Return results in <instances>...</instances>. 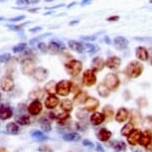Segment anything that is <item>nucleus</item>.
<instances>
[{
  "mask_svg": "<svg viewBox=\"0 0 152 152\" xmlns=\"http://www.w3.org/2000/svg\"><path fill=\"white\" fill-rule=\"evenodd\" d=\"M143 65L138 61H132L128 63L125 68V75L129 79H137L141 76L143 72Z\"/></svg>",
  "mask_w": 152,
  "mask_h": 152,
  "instance_id": "1",
  "label": "nucleus"
},
{
  "mask_svg": "<svg viewBox=\"0 0 152 152\" xmlns=\"http://www.w3.org/2000/svg\"><path fill=\"white\" fill-rule=\"evenodd\" d=\"M83 70V63L79 60H71L66 64V71L72 77H78Z\"/></svg>",
  "mask_w": 152,
  "mask_h": 152,
  "instance_id": "2",
  "label": "nucleus"
},
{
  "mask_svg": "<svg viewBox=\"0 0 152 152\" xmlns=\"http://www.w3.org/2000/svg\"><path fill=\"white\" fill-rule=\"evenodd\" d=\"M104 84L107 86L110 91H113L118 88L119 85H120V81H119V78L115 74L110 73V74H107V76L104 77Z\"/></svg>",
  "mask_w": 152,
  "mask_h": 152,
  "instance_id": "3",
  "label": "nucleus"
},
{
  "mask_svg": "<svg viewBox=\"0 0 152 152\" xmlns=\"http://www.w3.org/2000/svg\"><path fill=\"white\" fill-rule=\"evenodd\" d=\"M72 91V82L68 80H62L57 83L56 94L61 96H67Z\"/></svg>",
  "mask_w": 152,
  "mask_h": 152,
  "instance_id": "4",
  "label": "nucleus"
},
{
  "mask_svg": "<svg viewBox=\"0 0 152 152\" xmlns=\"http://www.w3.org/2000/svg\"><path fill=\"white\" fill-rule=\"evenodd\" d=\"M35 70H36V65H35L34 60H32L31 58H27V59L23 60L22 64H21V71L25 76L33 75Z\"/></svg>",
  "mask_w": 152,
  "mask_h": 152,
  "instance_id": "5",
  "label": "nucleus"
},
{
  "mask_svg": "<svg viewBox=\"0 0 152 152\" xmlns=\"http://www.w3.org/2000/svg\"><path fill=\"white\" fill-rule=\"evenodd\" d=\"M83 85L86 87H93L96 84V72L93 70H87L83 74Z\"/></svg>",
  "mask_w": 152,
  "mask_h": 152,
  "instance_id": "6",
  "label": "nucleus"
},
{
  "mask_svg": "<svg viewBox=\"0 0 152 152\" xmlns=\"http://www.w3.org/2000/svg\"><path fill=\"white\" fill-rule=\"evenodd\" d=\"M0 88L3 91L9 93L14 88V81L13 79L9 76L2 77L0 79Z\"/></svg>",
  "mask_w": 152,
  "mask_h": 152,
  "instance_id": "7",
  "label": "nucleus"
},
{
  "mask_svg": "<svg viewBox=\"0 0 152 152\" xmlns=\"http://www.w3.org/2000/svg\"><path fill=\"white\" fill-rule=\"evenodd\" d=\"M66 49L65 45L58 41H51L48 45V51L53 55H58L61 54Z\"/></svg>",
  "mask_w": 152,
  "mask_h": 152,
  "instance_id": "8",
  "label": "nucleus"
},
{
  "mask_svg": "<svg viewBox=\"0 0 152 152\" xmlns=\"http://www.w3.org/2000/svg\"><path fill=\"white\" fill-rule=\"evenodd\" d=\"M120 65H121V59L116 56H110L108 57L105 61V66L110 69V70H117Z\"/></svg>",
  "mask_w": 152,
  "mask_h": 152,
  "instance_id": "9",
  "label": "nucleus"
},
{
  "mask_svg": "<svg viewBox=\"0 0 152 152\" xmlns=\"http://www.w3.org/2000/svg\"><path fill=\"white\" fill-rule=\"evenodd\" d=\"M42 108H43V105L41 104V102L38 99H35L28 105L27 110L31 115H38V114L42 111Z\"/></svg>",
  "mask_w": 152,
  "mask_h": 152,
  "instance_id": "10",
  "label": "nucleus"
},
{
  "mask_svg": "<svg viewBox=\"0 0 152 152\" xmlns=\"http://www.w3.org/2000/svg\"><path fill=\"white\" fill-rule=\"evenodd\" d=\"M113 44H114V47L115 49L119 51H122V50H125L126 48L128 47L129 45V42L128 40L123 36H116L115 38L113 39Z\"/></svg>",
  "mask_w": 152,
  "mask_h": 152,
  "instance_id": "11",
  "label": "nucleus"
},
{
  "mask_svg": "<svg viewBox=\"0 0 152 152\" xmlns=\"http://www.w3.org/2000/svg\"><path fill=\"white\" fill-rule=\"evenodd\" d=\"M142 135V131L139 129H133L129 135L127 136V141L131 146H135L136 144H139L140 138Z\"/></svg>",
  "mask_w": 152,
  "mask_h": 152,
  "instance_id": "12",
  "label": "nucleus"
},
{
  "mask_svg": "<svg viewBox=\"0 0 152 152\" xmlns=\"http://www.w3.org/2000/svg\"><path fill=\"white\" fill-rule=\"evenodd\" d=\"M48 70H46L45 68H36V70L33 73V78L37 82H44L48 77Z\"/></svg>",
  "mask_w": 152,
  "mask_h": 152,
  "instance_id": "13",
  "label": "nucleus"
},
{
  "mask_svg": "<svg viewBox=\"0 0 152 152\" xmlns=\"http://www.w3.org/2000/svg\"><path fill=\"white\" fill-rule=\"evenodd\" d=\"M99 107V100L96 99V97H88L87 102H85V108L90 113L96 111Z\"/></svg>",
  "mask_w": 152,
  "mask_h": 152,
  "instance_id": "14",
  "label": "nucleus"
},
{
  "mask_svg": "<svg viewBox=\"0 0 152 152\" xmlns=\"http://www.w3.org/2000/svg\"><path fill=\"white\" fill-rule=\"evenodd\" d=\"M91 70L97 73V72H102L104 70V68L105 66V62L102 57H96V58H94L93 61H91Z\"/></svg>",
  "mask_w": 152,
  "mask_h": 152,
  "instance_id": "15",
  "label": "nucleus"
},
{
  "mask_svg": "<svg viewBox=\"0 0 152 152\" xmlns=\"http://www.w3.org/2000/svg\"><path fill=\"white\" fill-rule=\"evenodd\" d=\"M60 104V100L54 94H49L47 99L45 100V107L48 110H54Z\"/></svg>",
  "mask_w": 152,
  "mask_h": 152,
  "instance_id": "16",
  "label": "nucleus"
},
{
  "mask_svg": "<svg viewBox=\"0 0 152 152\" xmlns=\"http://www.w3.org/2000/svg\"><path fill=\"white\" fill-rule=\"evenodd\" d=\"M114 118L119 123L124 122L129 118V111L124 107H120L119 110L116 111V114L114 115Z\"/></svg>",
  "mask_w": 152,
  "mask_h": 152,
  "instance_id": "17",
  "label": "nucleus"
},
{
  "mask_svg": "<svg viewBox=\"0 0 152 152\" xmlns=\"http://www.w3.org/2000/svg\"><path fill=\"white\" fill-rule=\"evenodd\" d=\"M88 97V94L87 91H80L79 93H77L75 94V96L73 99V102H74V104H76V105L85 104V102H87Z\"/></svg>",
  "mask_w": 152,
  "mask_h": 152,
  "instance_id": "18",
  "label": "nucleus"
},
{
  "mask_svg": "<svg viewBox=\"0 0 152 152\" xmlns=\"http://www.w3.org/2000/svg\"><path fill=\"white\" fill-rule=\"evenodd\" d=\"M105 120V116L102 113H99V111H94L90 117V121L93 125L97 126L100 125Z\"/></svg>",
  "mask_w": 152,
  "mask_h": 152,
  "instance_id": "19",
  "label": "nucleus"
},
{
  "mask_svg": "<svg viewBox=\"0 0 152 152\" xmlns=\"http://www.w3.org/2000/svg\"><path fill=\"white\" fill-rule=\"evenodd\" d=\"M68 45L70 47L71 50L75 51V52L79 53V54H82V53H85L86 50H85V44H83L81 42H78L76 40H70L68 42Z\"/></svg>",
  "mask_w": 152,
  "mask_h": 152,
  "instance_id": "20",
  "label": "nucleus"
},
{
  "mask_svg": "<svg viewBox=\"0 0 152 152\" xmlns=\"http://www.w3.org/2000/svg\"><path fill=\"white\" fill-rule=\"evenodd\" d=\"M13 116V110L8 105H1L0 107V119L7 120Z\"/></svg>",
  "mask_w": 152,
  "mask_h": 152,
  "instance_id": "21",
  "label": "nucleus"
},
{
  "mask_svg": "<svg viewBox=\"0 0 152 152\" xmlns=\"http://www.w3.org/2000/svg\"><path fill=\"white\" fill-rule=\"evenodd\" d=\"M96 136H97V138H99V140H100V141L107 142L111 138L113 133H111V131L108 130L107 128H100V129L97 131Z\"/></svg>",
  "mask_w": 152,
  "mask_h": 152,
  "instance_id": "22",
  "label": "nucleus"
},
{
  "mask_svg": "<svg viewBox=\"0 0 152 152\" xmlns=\"http://www.w3.org/2000/svg\"><path fill=\"white\" fill-rule=\"evenodd\" d=\"M135 56L136 58L142 62H145L148 60V50L145 47L139 46L135 49Z\"/></svg>",
  "mask_w": 152,
  "mask_h": 152,
  "instance_id": "23",
  "label": "nucleus"
},
{
  "mask_svg": "<svg viewBox=\"0 0 152 152\" xmlns=\"http://www.w3.org/2000/svg\"><path fill=\"white\" fill-rule=\"evenodd\" d=\"M151 139H152V131L149 130V129H146L144 132H142V135H141V138H140L139 144L145 147V146L151 141Z\"/></svg>",
  "mask_w": 152,
  "mask_h": 152,
  "instance_id": "24",
  "label": "nucleus"
},
{
  "mask_svg": "<svg viewBox=\"0 0 152 152\" xmlns=\"http://www.w3.org/2000/svg\"><path fill=\"white\" fill-rule=\"evenodd\" d=\"M96 91H97V94H99V96L102 97H107L110 94V91L108 90V88L104 84V83L97 85Z\"/></svg>",
  "mask_w": 152,
  "mask_h": 152,
  "instance_id": "25",
  "label": "nucleus"
},
{
  "mask_svg": "<svg viewBox=\"0 0 152 152\" xmlns=\"http://www.w3.org/2000/svg\"><path fill=\"white\" fill-rule=\"evenodd\" d=\"M63 139L65 141H69V142H74V141H79L81 139V135L77 132H68L63 134Z\"/></svg>",
  "mask_w": 152,
  "mask_h": 152,
  "instance_id": "26",
  "label": "nucleus"
},
{
  "mask_svg": "<svg viewBox=\"0 0 152 152\" xmlns=\"http://www.w3.org/2000/svg\"><path fill=\"white\" fill-rule=\"evenodd\" d=\"M73 105L74 102H71L70 99H63L61 102H60V107H61L62 110L66 111V113H71L73 110Z\"/></svg>",
  "mask_w": 152,
  "mask_h": 152,
  "instance_id": "27",
  "label": "nucleus"
},
{
  "mask_svg": "<svg viewBox=\"0 0 152 152\" xmlns=\"http://www.w3.org/2000/svg\"><path fill=\"white\" fill-rule=\"evenodd\" d=\"M6 131L7 133L15 135V134L19 133V125L17 122H9L6 125Z\"/></svg>",
  "mask_w": 152,
  "mask_h": 152,
  "instance_id": "28",
  "label": "nucleus"
},
{
  "mask_svg": "<svg viewBox=\"0 0 152 152\" xmlns=\"http://www.w3.org/2000/svg\"><path fill=\"white\" fill-rule=\"evenodd\" d=\"M133 129H134V124H133V123L132 122H127L121 128V130H120V134H121L122 136L127 137L131 132H132Z\"/></svg>",
  "mask_w": 152,
  "mask_h": 152,
  "instance_id": "29",
  "label": "nucleus"
},
{
  "mask_svg": "<svg viewBox=\"0 0 152 152\" xmlns=\"http://www.w3.org/2000/svg\"><path fill=\"white\" fill-rule=\"evenodd\" d=\"M15 121L19 125H28L30 124V117L26 114H19L15 117Z\"/></svg>",
  "mask_w": 152,
  "mask_h": 152,
  "instance_id": "30",
  "label": "nucleus"
},
{
  "mask_svg": "<svg viewBox=\"0 0 152 152\" xmlns=\"http://www.w3.org/2000/svg\"><path fill=\"white\" fill-rule=\"evenodd\" d=\"M102 113L104 114L105 119L107 120H111L114 117V110L111 105H105L102 110Z\"/></svg>",
  "mask_w": 152,
  "mask_h": 152,
  "instance_id": "31",
  "label": "nucleus"
},
{
  "mask_svg": "<svg viewBox=\"0 0 152 152\" xmlns=\"http://www.w3.org/2000/svg\"><path fill=\"white\" fill-rule=\"evenodd\" d=\"M31 136H32L34 139L38 140V141H44V140L49 139V137L46 135L43 131H39V130L32 131V132H31Z\"/></svg>",
  "mask_w": 152,
  "mask_h": 152,
  "instance_id": "32",
  "label": "nucleus"
},
{
  "mask_svg": "<svg viewBox=\"0 0 152 152\" xmlns=\"http://www.w3.org/2000/svg\"><path fill=\"white\" fill-rule=\"evenodd\" d=\"M40 125H41L42 130L45 131V132H50L52 130V125H51L50 121L47 118H45V117L40 119Z\"/></svg>",
  "mask_w": 152,
  "mask_h": 152,
  "instance_id": "33",
  "label": "nucleus"
},
{
  "mask_svg": "<svg viewBox=\"0 0 152 152\" xmlns=\"http://www.w3.org/2000/svg\"><path fill=\"white\" fill-rule=\"evenodd\" d=\"M131 120L130 122H132L133 124H140L141 122V114L139 113L138 110H134L131 111Z\"/></svg>",
  "mask_w": 152,
  "mask_h": 152,
  "instance_id": "34",
  "label": "nucleus"
},
{
  "mask_svg": "<svg viewBox=\"0 0 152 152\" xmlns=\"http://www.w3.org/2000/svg\"><path fill=\"white\" fill-rule=\"evenodd\" d=\"M44 93L46 91H42V90H40V88H37V90H34L32 91L31 93L29 94V97L32 99H41L43 96H44Z\"/></svg>",
  "mask_w": 152,
  "mask_h": 152,
  "instance_id": "35",
  "label": "nucleus"
},
{
  "mask_svg": "<svg viewBox=\"0 0 152 152\" xmlns=\"http://www.w3.org/2000/svg\"><path fill=\"white\" fill-rule=\"evenodd\" d=\"M56 86H57L56 82L51 81V82H49L48 84H46L44 91L46 93H48L49 94H54L56 93Z\"/></svg>",
  "mask_w": 152,
  "mask_h": 152,
  "instance_id": "36",
  "label": "nucleus"
},
{
  "mask_svg": "<svg viewBox=\"0 0 152 152\" xmlns=\"http://www.w3.org/2000/svg\"><path fill=\"white\" fill-rule=\"evenodd\" d=\"M111 147H113V150L116 152H123V151H125L126 145L123 141H115L111 144Z\"/></svg>",
  "mask_w": 152,
  "mask_h": 152,
  "instance_id": "37",
  "label": "nucleus"
},
{
  "mask_svg": "<svg viewBox=\"0 0 152 152\" xmlns=\"http://www.w3.org/2000/svg\"><path fill=\"white\" fill-rule=\"evenodd\" d=\"M85 50L86 52L91 53V54H94L99 51V47H97L96 45L94 44H90V43H86L85 44Z\"/></svg>",
  "mask_w": 152,
  "mask_h": 152,
  "instance_id": "38",
  "label": "nucleus"
},
{
  "mask_svg": "<svg viewBox=\"0 0 152 152\" xmlns=\"http://www.w3.org/2000/svg\"><path fill=\"white\" fill-rule=\"evenodd\" d=\"M27 48V44L26 43H20V44L14 46L12 48V52L15 53V54H18V53H22L26 50Z\"/></svg>",
  "mask_w": 152,
  "mask_h": 152,
  "instance_id": "39",
  "label": "nucleus"
},
{
  "mask_svg": "<svg viewBox=\"0 0 152 152\" xmlns=\"http://www.w3.org/2000/svg\"><path fill=\"white\" fill-rule=\"evenodd\" d=\"M88 113V111L86 110V108H80L76 113V116H77V118H79L80 120H84L86 119V117H87Z\"/></svg>",
  "mask_w": 152,
  "mask_h": 152,
  "instance_id": "40",
  "label": "nucleus"
},
{
  "mask_svg": "<svg viewBox=\"0 0 152 152\" xmlns=\"http://www.w3.org/2000/svg\"><path fill=\"white\" fill-rule=\"evenodd\" d=\"M40 0H17L16 3L18 5H32L38 3Z\"/></svg>",
  "mask_w": 152,
  "mask_h": 152,
  "instance_id": "41",
  "label": "nucleus"
},
{
  "mask_svg": "<svg viewBox=\"0 0 152 152\" xmlns=\"http://www.w3.org/2000/svg\"><path fill=\"white\" fill-rule=\"evenodd\" d=\"M137 104H138L139 107H145L148 104V102L146 100L145 97H139L137 99Z\"/></svg>",
  "mask_w": 152,
  "mask_h": 152,
  "instance_id": "42",
  "label": "nucleus"
},
{
  "mask_svg": "<svg viewBox=\"0 0 152 152\" xmlns=\"http://www.w3.org/2000/svg\"><path fill=\"white\" fill-rule=\"evenodd\" d=\"M10 59H11V55H10L9 53L2 54V55H0V64H1V63L8 62Z\"/></svg>",
  "mask_w": 152,
  "mask_h": 152,
  "instance_id": "43",
  "label": "nucleus"
},
{
  "mask_svg": "<svg viewBox=\"0 0 152 152\" xmlns=\"http://www.w3.org/2000/svg\"><path fill=\"white\" fill-rule=\"evenodd\" d=\"M27 23H25V24H23V25H7V28L9 30H12V31H20L22 29V27L24 26V25H26Z\"/></svg>",
  "mask_w": 152,
  "mask_h": 152,
  "instance_id": "44",
  "label": "nucleus"
},
{
  "mask_svg": "<svg viewBox=\"0 0 152 152\" xmlns=\"http://www.w3.org/2000/svg\"><path fill=\"white\" fill-rule=\"evenodd\" d=\"M134 39H135L136 41L146 42V43H150V44H152V37H135Z\"/></svg>",
  "mask_w": 152,
  "mask_h": 152,
  "instance_id": "45",
  "label": "nucleus"
},
{
  "mask_svg": "<svg viewBox=\"0 0 152 152\" xmlns=\"http://www.w3.org/2000/svg\"><path fill=\"white\" fill-rule=\"evenodd\" d=\"M24 19H26V16H25V15H20V16L13 17V18H10L9 21L12 22V23H15V22H19V21H23Z\"/></svg>",
  "mask_w": 152,
  "mask_h": 152,
  "instance_id": "46",
  "label": "nucleus"
},
{
  "mask_svg": "<svg viewBox=\"0 0 152 152\" xmlns=\"http://www.w3.org/2000/svg\"><path fill=\"white\" fill-rule=\"evenodd\" d=\"M51 34L50 33H46V34H43V35H40L39 37H36V38H34V39H32L30 41V44L31 45H33L34 43H36V42H38L40 39H43V38H45V37H47V36H50Z\"/></svg>",
  "mask_w": 152,
  "mask_h": 152,
  "instance_id": "47",
  "label": "nucleus"
},
{
  "mask_svg": "<svg viewBox=\"0 0 152 152\" xmlns=\"http://www.w3.org/2000/svg\"><path fill=\"white\" fill-rule=\"evenodd\" d=\"M38 151L39 152H53V149L47 145H41L38 148Z\"/></svg>",
  "mask_w": 152,
  "mask_h": 152,
  "instance_id": "48",
  "label": "nucleus"
},
{
  "mask_svg": "<svg viewBox=\"0 0 152 152\" xmlns=\"http://www.w3.org/2000/svg\"><path fill=\"white\" fill-rule=\"evenodd\" d=\"M38 49L41 52L43 53H47V50H48V47L46 46L45 43H43V42H40L38 43Z\"/></svg>",
  "mask_w": 152,
  "mask_h": 152,
  "instance_id": "49",
  "label": "nucleus"
},
{
  "mask_svg": "<svg viewBox=\"0 0 152 152\" xmlns=\"http://www.w3.org/2000/svg\"><path fill=\"white\" fill-rule=\"evenodd\" d=\"M83 144H84L86 147H90V148H93L94 146V142H91V141H90V140H88V139H85L84 141H83Z\"/></svg>",
  "mask_w": 152,
  "mask_h": 152,
  "instance_id": "50",
  "label": "nucleus"
},
{
  "mask_svg": "<svg viewBox=\"0 0 152 152\" xmlns=\"http://www.w3.org/2000/svg\"><path fill=\"white\" fill-rule=\"evenodd\" d=\"M148 63L152 66V48L148 49Z\"/></svg>",
  "mask_w": 152,
  "mask_h": 152,
  "instance_id": "51",
  "label": "nucleus"
},
{
  "mask_svg": "<svg viewBox=\"0 0 152 152\" xmlns=\"http://www.w3.org/2000/svg\"><path fill=\"white\" fill-rule=\"evenodd\" d=\"M83 40H85V41H93V40H96V36L94 37H88V36H85V37H82Z\"/></svg>",
  "mask_w": 152,
  "mask_h": 152,
  "instance_id": "52",
  "label": "nucleus"
},
{
  "mask_svg": "<svg viewBox=\"0 0 152 152\" xmlns=\"http://www.w3.org/2000/svg\"><path fill=\"white\" fill-rule=\"evenodd\" d=\"M118 19H119V16H111V17H108L107 20V21L111 22V21H117Z\"/></svg>",
  "mask_w": 152,
  "mask_h": 152,
  "instance_id": "53",
  "label": "nucleus"
},
{
  "mask_svg": "<svg viewBox=\"0 0 152 152\" xmlns=\"http://www.w3.org/2000/svg\"><path fill=\"white\" fill-rule=\"evenodd\" d=\"M145 148H146V150H147L148 152H152V139H151V141L145 146Z\"/></svg>",
  "mask_w": 152,
  "mask_h": 152,
  "instance_id": "54",
  "label": "nucleus"
},
{
  "mask_svg": "<svg viewBox=\"0 0 152 152\" xmlns=\"http://www.w3.org/2000/svg\"><path fill=\"white\" fill-rule=\"evenodd\" d=\"M43 29L42 27H35V29H30L29 31L30 32H39V31H41Z\"/></svg>",
  "mask_w": 152,
  "mask_h": 152,
  "instance_id": "55",
  "label": "nucleus"
},
{
  "mask_svg": "<svg viewBox=\"0 0 152 152\" xmlns=\"http://www.w3.org/2000/svg\"><path fill=\"white\" fill-rule=\"evenodd\" d=\"M96 147H97V148H96V150L99 151V152H104V149L102 148V145L97 144V145H96Z\"/></svg>",
  "mask_w": 152,
  "mask_h": 152,
  "instance_id": "56",
  "label": "nucleus"
},
{
  "mask_svg": "<svg viewBox=\"0 0 152 152\" xmlns=\"http://www.w3.org/2000/svg\"><path fill=\"white\" fill-rule=\"evenodd\" d=\"M104 41L107 43V44H110V38H107V37H104Z\"/></svg>",
  "mask_w": 152,
  "mask_h": 152,
  "instance_id": "57",
  "label": "nucleus"
},
{
  "mask_svg": "<svg viewBox=\"0 0 152 152\" xmlns=\"http://www.w3.org/2000/svg\"><path fill=\"white\" fill-rule=\"evenodd\" d=\"M0 152H7V150L5 148H3V147H1L0 148Z\"/></svg>",
  "mask_w": 152,
  "mask_h": 152,
  "instance_id": "58",
  "label": "nucleus"
},
{
  "mask_svg": "<svg viewBox=\"0 0 152 152\" xmlns=\"http://www.w3.org/2000/svg\"><path fill=\"white\" fill-rule=\"evenodd\" d=\"M3 20H5L3 17H0V21H3Z\"/></svg>",
  "mask_w": 152,
  "mask_h": 152,
  "instance_id": "59",
  "label": "nucleus"
},
{
  "mask_svg": "<svg viewBox=\"0 0 152 152\" xmlns=\"http://www.w3.org/2000/svg\"><path fill=\"white\" fill-rule=\"evenodd\" d=\"M6 0H0V3H2V2H5Z\"/></svg>",
  "mask_w": 152,
  "mask_h": 152,
  "instance_id": "60",
  "label": "nucleus"
},
{
  "mask_svg": "<svg viewBox=\"0 0 152 152\" xmlns=\"http://www.w3.org/2000/svg\"><path fill=\"white\" fill-rule=\"evenodd\" d=\"M46 1H48V2H51V1H53V0H46Z\"/></svg>",
  "mask_w": 152,
  "mask_h": 152,
  "instance_id": "61",
  "label": "nucleus"
},
{
  "mask_svg": "<svg viewBox=\"0 0 152 152\" xmlns=\"http://www.w3.org/2000/svg\"><path fill=\"white\" fill-rule=\"evenodd\" d=\"M134 152H140L139 150H136V151H134Z\"/></svg>",
  "mask_w": 152,
  "mask_h": 152,
  "instance_id": "62",
  "label": "nucleus"
},
{
  "mask_svg": "<svg viewBox=\"0 0 152 152\" xmlns=\"http://www.w3.org/2000/svg\"><path fill=\"white\" fill-rule=\"evenodd\" d=\"M0 99H1V94H0Z\"/></svg>",
  "mask_w": 152,
  "mask_h": 152,
  "instance_id": "63",
  "label": "nucleus"
},
{
  "mask_svg": "<svg viewBox=\"0 0 152 152\" xmlns=\"http://www.w3.org/2000/svg\"><path fill=\"white\" fill-rule=\"evenodd\" d=\"M150 2H151V3H152V0H150Z\"/></svg>",
  "mask_w": 152,
  "mask_h": 152,
  "instance_id": "64",
  "label": "nucleus"
}]
</instances>
